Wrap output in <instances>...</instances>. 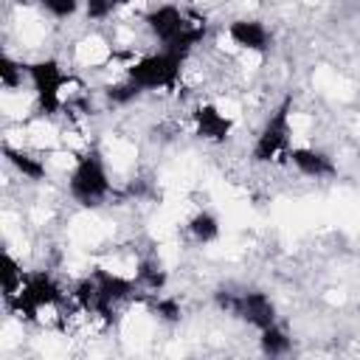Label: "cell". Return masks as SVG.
<instances>
[{
	"instance_id": "cell-3",
	"label": "cell",
	"mask_w": 360,
	"mask_h": 360,
	"mask_svg": "<svg viewBox=\"0 0 360 360\" xmlns=\"http://www.w3.org/2000/svg\"><path fill=\"white\" fill-rule=\"evenodd\" d=\"M214 301L222 312L256 326L259 332L276 323V304L270 301V295L259 292V290H245V292H231V290H217Z\"/></svg>"
},
{
	"instance_id": "cell-4",
	"label": "cell",
	"mask_w": 360,
	"mask_h": 360,
	"mask_svg": "<svg viewBox=\"0 0 360 360\" xmlns=\"http://www.w3.org/2000/svg\"><path fill=\"white\" fill-rule=\"evenodd\" d=\"M59 301H62V290L48 273H28L22 287H20V292L6 298V304L14 312H20L22 318H28V321H34L45 307H53Z\"/></svg>"
},
{
	"instance_id": "cell-7",
	"label": "cell",
	"mask_w": 360,
	"mask_h": 360,
	"mask_svg": "<svg viewBox=\"0 0 360 360\" xmlns=\"http://www.w3.org/2000/svg\"><path fill=\"white\" fill-rule=\"evenodd\" d=\"M228 37H231L239 48L253 51V53H264V51L270 48V34H267L264 22H259V20H248V17L233 20V22L228 25Z\"/></svg>"
},
{
	"instance_id": "cell-10",
	"label": "cell",
	"mask_w": 360,
	"mask_h": 360,
	"mask_svg": "<svg viewBox=\"0 0 360 360\" xmlns=\"http://www.w3.org/2000/svg\"><path fill=\"white\" fill-rule=\"evenodd\" d=\"M3 155L8 158V163L22 174V177H28V180H42L45 177V163L39 160V158H34V155H28V152H22V149H14V146H3Z\"/></svg>"
},
{
	"instance_id": "cell-18",
	"label": "cell",
	"mask_w": 360,
	"mask_h": 360,
	"mask_svg": "<svg viewBox=\"0 0 360 360\" xmlns=\"http://www.w3.org/2000/svg\"><path fill=\"white\" fill-rule=\"evenodd\" d=\"M121 0H84V11H87V20H107L115 8H118Z\"/></svg>"
},
{
	"instance_id": "cell-19",
	"label": "cell",
	"mask_w": 360,
	"mask_h": 360,
	"mask_svg": "<svg viewBox=\"0 0 360 360\" xmlns=\"http://www.w3.org/2000/svg\"><path fill=\"white\" fill-rule=\"evenodd\" d=\"M39 3H42V8H45L48 14H53V17H59V20L76 14V8H79V0H39Z\"/></svg>"
},
{
	"instance_id": "cell-5",
	"label": "cell",
	"mask_w": 360,
	"mask_h": 360,
	"mask_svg": "<svg viewBox=\"0 0 360 360\" xmlns=\"http://www.w3.org/2000/svg\"><path fill=\"white\" fill-rule=\"evenodd\" d=\"M290 104L292 101L284 98L281 107L262 127V132L253 143V160L256 163H273V160L290 155Z\"/></svg>"
},
{
	"instance_id": "cell-13",
	"label": "cell",
	"mask_w": 360,
	"mask_h": 360,
	"mask_svg": "<svg viewBox=\"0 0 360 360\" xmlns=\"http://www.w3.org/2000/svg\"><path fill=\"white\" fill-rule=\"evenodd\" d=\"M262 352L264 354H270V357H278V354H287L290 352V346H292V340H290V335L281 329V326H267V329H262Z\"/></svg>"
},
{
	"instance_id": "cell-16",
	"label": "cell",
	"mask_w": 360,
	"mask_h": 360,
	"mask_svg": "<svg viewBox=\"0 0 360 360\" xmlns=\"http://www.w3.org/2000/svg\"><path fill=\"white\" fill-rule=\"evenodd\" d=\"M141 93H143V90H141L132 79H127L124 84H110V87H107V98H110L112 104H129V101H135Z\"/></svg>"
},
{
	"instance_id": "cell-11",
	"label": "cell",
	"mask_w": 360,
	"mask_h": 360,
	"mask_svg": "<svg viewBox=\"0 0 360 360\" xmlns=\"http://www.w3.org/2000/svg\"><path fill=\"white\" fill-rule=\"evenodd\" d=\"M135 281H138L143 290L158 292V290H163V284H166V273H163V267H160L158 259H143V262L138 264Z\"/></svg>"
},
{
	"instance_id": "cell-2",
	"label": "cell",
	"mask_w": 360,
	"mask_h": 360,
	"mask_svg": "<svg viewBox=\"0 0 360 360\" xmlns=\"http://www.w3.org/2000/svg\"><path fill=\"white\" fill-rule=\"evenodd\" d=\"M188 53L172 51V48H160L158 53H146L141 59H135L127 68V79H132L141 90H172L180 79L183 62Z\"/></svg>"
},
{
	"instance_id": "cell-9",
	"label": "cell",
	"mask_w": 360,
	"mask_h": 360,
	"mask_svg": "<svg viewBox=\"0 0 360 360\" xmlns=\"http://www.w3.org/2000/svg\"><path fill=\"white\" fill-rule=\"evenodd\" d=\"M287 158H290V160L295 163V169H298L301 174H307V177L321 180V177H332V174H335V163H332V158H329L326 152H321V149L295 146V149H290Z\"/></svg>"
},
{
	"instance_id": "cell-14",
	"label": "cell",
	"mask_w": 360,
	"mask_h": 360,
	"mask_svg": "<svg viewBox=\"0 0 360 360\" xmlns=\"http://www.w3.org/2000/svg\"><path fill=\"white\" fill-rule=\"evenodd\" d=\"M0 273H3V295L6 298L17 295L22 281H25V273H22V267L17 264V259L11 253H3V270Z\"/></svg>"
},
{
	"instance_id": "cell-1",
	"label": "cell",
	"mask_w": 360,
	"mask_h": 360,
	"mask_svg": "<svg viewBox=\"0 0 360 360\" xmlns=\"http://www.w3.org/2000/svg\"><path fill=\"white\" fill-rule=\"evenodd\" d=\"M68 188H70V197L84 208L101 205L107 200V194L112 191V183H110V174H107V166L98 149H90L76 160L68 177Z\"/></svg>"
},
{
	"instance_id": "cell-17",
	"label": "cell",
	"mask_w": 360,
	"mask_h": 360,
	"mask_svg": "<svg viewBox=\"0 0 360 360\" xmlns=\"http://www.w3.org/2000/svg\"><path fill=\"white\" fill-rule=\"evenodd\" d=\"M152 312L166 323H177L183 318V309H180L177 298H152Z\"/></svg>"
},
{
	"instance_id": "cell-8",
	"label": "cell",
	"mask_w": 360,
	"mask_h": 360,
	"mask_svg": "<svg viewBox=\"0 0 360 360\" xmlns=\"http://www.w3.org/2000/svg\"><path fill=\"white\" fill-rule=\"evenodd\" d=\"M194 127H197V135H200V138H205V141H211V143H222V141H228L233 124H231V118L222 115L214 104H200V107L194 110Z\"/></svg>"
},
{
	"instance_id": "cell-15",
	"label": "cell",
	"mask_w": 360,
	"mask_h": 360,
	"mask_svg": "<svg viewBox=\"0 0 360 360\" xmlns=\"http://www.w3.org/2000/svg\"><path fill=\"white\" fill-rule=\"evenodd\" d=\"M22 73H28V65L14 62L8 53H3V56H0V82H3V87H6V90L20 87V84H22Z\"/></svg>"
},
{
	"instance_id": "cell-6",
	"label": "cell",
	"mask_w": 360,
	"mask_h": 360,
	"mask_svg": "<svg viewBox=\"0 0 360 360\" xmlns=\"http://www.w3.org/2000/svg\"><path fill=\"white\" fill-rule=\"evenodd\" d=\"M28 79L37 93V104L45 115H56L62 107V90L68 84V76L56 59H37L28 65Z\"/></svg>"
},
{
	"instance_id": "cell-12",
	"label": "cell",
	"mask_w": 360,
	"mask_h": 360,
	"mask_svg": "<svg viewBox=\"0 0 360 360\" xmlns=\"http://www.w3.org/2000/svg\"><path fill=\"white\" fill-rule=\"evenodd\" d=\"M188 231H191V236L197 239V242H214L217 236H219V219L214 217V214H208V211H200V214H194L191 219H188Z\"/></svg>"
}]
</instances>
